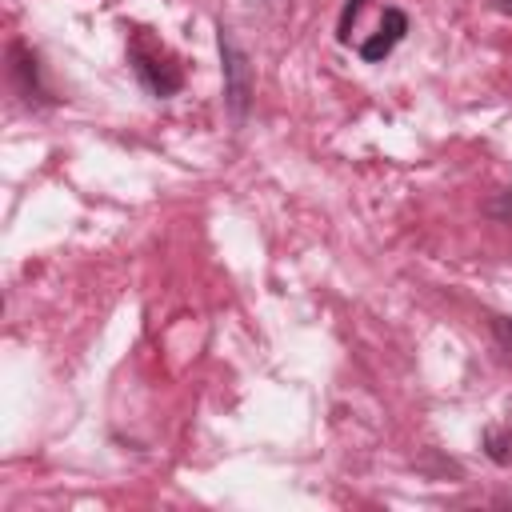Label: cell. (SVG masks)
I'll return each mask as SVG.
<instances>
[{"instance_id":"5b68a950","label":"cell","mask_w":512,"mask_h":512,"mask_svg":"<svg viewBox=\"0 0 512 512\" xmlns=\"http://www.w3.org/2000/svg\"><path fill=\"white\" fill-rule=\"evenodd\" d=\"M484 452H488L500 468H512V424L488 428V432H484Z\"/></svg>"},{"instance_id":"7a4b0ae2","label":"cell","mask_w":512,"mask_h":512,"mask_svg":"<svg viewBox=\"0 0 512 512\" xmlns=\"http://www.w3.org/2000/svg\"><path fill=\"white\" fill-rule=\"evenodd\" d=\"M216 40H220V60H224V100L232 108L236 120L248 116V104H252V88H256V76H252V64L244 56V48L236 44L232 28H216Z\"/></svg>"},{"instance_id":"277c9868","label":"cell","mask_w":512,"mask_h":512,"mask_svg":"<svg viewBox=\"0 0 512 512\" xmlns=\"http://www.w3.org/2000/svg\"><path fill=\"white\" fill-rule=\"evenodd\" d=\"M8 60H12V80H16L20 96H24V100H48V88H44V80H40V60H36V52L16 40V44L8 48Z\"/></svg>"},{"instance_id":"6da1fadb","label":"cell","mask_w":512,"mask_h":512,"mask_svg":"<svg viewBox=\"0 0 512 512\" xmlns=\"http://www.w3.org/2000/svg\"><path fill=\"white\" fill-rule=\"evenodd\" d=\"M128 60H132L136 80H140L152 96H172V92L184 88V68H180V60H176L160 40H152L148 32H136V36H132Z\"/></svg>"},{"instance_id":"3957f363","label":"cell","mask_w":512,"mask_h":512,"mask_svg":"<svg viewBox=\"0 0 512 512\" xmlns=\"http://www.w3.org/2000/svg\"><path fill=\"white\" fill-rule=\"evenodd\" d=\"M404 32H408V16L400 12V8H384V16H380V24H376V32L360 44V56L368 60V64H376V60H384L400 40H404Z\"/></svg>"},{"instance_id":"8992f818","label":"cell","mask_w":512,"mask_h":512,"mask_svg":"<svg viewBox=\"0 0 512 512\" xmlns=\"http://www.w3.org/2000/svg\"><path fill=\"white\" fill-rule=\"evenodd\" d=\"M368 8V0H348L344 4V12H340V28H336V36H340V44H348L352 40V24L360 20V12Z\"/></svg>"},{"instance_id":"52a82bcc","label":"cell","mask_w":512,"mask_h":512,"mask_svg":"<svg viewBox=\"0 0 512 512\" xmlns=\"http://www.w3.org/2000/svg\"><path fill=\"white\" fill-rule=\"evenodd\" d=\"M492 336L504 352H512V316H492Z\"/></svg>"},{"instance_id":"9c48e42d","label":"cell","mask_w":512,"mask_h":512,"mask_svg":"<svg viewBox=\"0 0 512 512\" xmlns=\"http://www.w3.org/2000/svg\"><path fill=\"white\" fill-rule=\"evenodd\" d=\"M496 8H500V12H508V16H512V0H496Z\"/></svg>"},{"instance_id":"ba28073f","label":"cell","mask_w":512,"mask_h":512,"mask_svg":"<svg viewBox=\"0 0 512 512\" xmlns=\"http://www.w3.org/2000/svg\"><path fill=\"white\" fill-rule=\"evenodd\" d=\"M488 212H492V216H496V212L512 216V192H500V200H492V204H488Z\"/></svg>"}]
</instances>
